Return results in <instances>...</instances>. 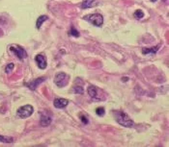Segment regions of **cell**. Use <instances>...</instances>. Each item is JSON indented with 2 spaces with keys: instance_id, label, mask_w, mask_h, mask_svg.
Returning a JSON list of instances; mask_svg holds the SVG:
<instances>
[{
  "instance_id": "6da1fadb",
  "label": "cell",
  "mask_w": 169,
  "mask_h": 147,
  "mask_svg": "<svg viewBox=\"0 0 169 147\" xmlns=\"http://www.w3.org/2000/svg\"><path fill=\"white\" fill-rule=\"evenodd\" d=\"M113 115L115 116V119L116 121L118 122L120 125H122L124 127H127V128H130V127H133V121L130 118L127 113H125L123 112H114Z\"/></svg>"
},
{
  "instance_id": "7a4b0ae2",
  "label": "cell",
  "mask_w": 169,
  "mask_h": 147,
  "mask_svg": "<svg viewBox=\"0 0 169 147\" xmlns=\"http://www.w3.org/2000/svg\"><path fill=\"white\" fill-rule=\"evenodd\" d=\"M84 19H86L87 21H89L92 24H94L95 26L101 27L102 23H104V17L100 14H88V16H84Z\"/></svg>"
},
{
  "instance_id": "3957f363",
  "label": "cell",
  "mask_w": 169,
  "mask_h": 147,
  "mask_svg": "<svg viewBox=\"0 0 169 147\" xmlns=\"http://www.w3.org/2000/svg\"><path fill=\"white\" fill-rule=\"evenodd\" d=\"M33 112H34V109H33L31 105H24L21 106L20 108H18L17 115L20 118H27V117H29L32 115Z\"/></svg>"
},
{
  "instance_id": "277c9868",
  "label": "cell",
  "mask_w": 169,
  "mask_h": 147,
  "mask_svg": "<svg viewBox=\"0 0 169 147\" xmlns=\"http://www.w3.org/2000/svg\"><path fill=\"white\" fill-rule=\"evenodd\" d=\"M69 79L70 77L68 74H66L65 72H59L55 75V78H54V83L56 84L57 87H65L68 85L69 83Z\"/></svg>"
},
{
  "instance_id": "5b68a950",
  "label": "cell",
  "mask_w": 169,
  "mask_h": 147,
  "mask_svg": "<svg viewBox=\"0 0 169 147\" xmlns=\"http://www.w3.org/2000/svg\"><path fill=\"white\" fill-rule=\"evenodd\" d=\"M10 50L16 54L17 57H18V59H20V60H21V59H24V58L27 57V54H26V52H25V50L20 45H17V44L11 45L10 46Z\"/></svg>"
},
{
  "instance_id": "8992f818",
  "label": "cell",
  "mask_w": 169,
  "mask_h": 147,
  "mask_svg": "<svg viewBox=\"0 0 169 147\" xmlns=\"http://www.w3.org/2000/svg\"><path fill=\"white\" fill-rule=\"evenodd\" d=\"M45 80H46V77H40V78H37L36 80H33L29 83H25V86H26L27 87H29V90H35L40 84L43 83Z\"/></svg>"
},
{
  "instance_id": "52a82bcc",
  "label": "cell",
  "mask_w": 169,
  "mask_h": 147,
  "mask_svg": "<svg viewBox=\"0 0 169 147\" xmlns=\"http://www.w3.org/2000/svg\"><path fill=\"white\" fill-rule=\"evenodd\" d=\"M35 62H37L38 67L41 68V69H45L46 67V60L44 55L42 54H38L37 56L35 57Z\"/></svg>"
},
{
  "instance_id": "ba28073f",
  "label": "cell",
  "mask_w": 169,
  "mask_h": 147,
  "mask_svg": "<svg viewBox=\"0 0 169 147\" xmlns=\"http://www.w3.org/2000/svg\"><path fill=\"white\" fill-rule=\"evenodd\" d=\"M54 107L57 109H63L65 107H67L69 104V100L65 98H56L53 102Z\"/></svg>"
},
{
  "instance_id": "9c48e42d",
  "label": "cell",
  "mask_w": 169,
  "mask_h": 147,
  "mask_svg": "<svg viewBox=\"0 0 169 147\" xmlns=\"http://www.w3.org/2000/svg\"><path fill=\"white\" fill-rule=\"evenodd\" d=\"M99 4V0H84L81 4V8L83 9H88L95 7Z\"/></svg>"
},
{
  "instance_id": "30bf717a",
  "label": "cell",
  "mask_w": 169,
  "mask_h": 147,
  "mask_svg": "<svg viewBox=\"0 0 169 147\" xmlns=\"http://www.w3.org/2000/svg\"><path fill=\"white\" fill-rule=\"evenodd\" d=\"M40 123H41L42 126L44 127H46L51 123V117L46 115H42L41 117V120H40Z\"/></svg>"
},
{
  "instance_id": "8fae6325",
  "label": "cell",
  "mask_w": 169,
  "mask_h": 147,
  "mask_svg": "<svg viewBox=\"0 0 169 147\" xmlns=\"http://www.w3.org/2000/svg\"><path fill=\"white\" fill-rule=\"evenodd\" d=\"M47 18H49V17H47L46 16H39V18L37 19V22H36V27H37V29H40V28H41L42 24L45 22V21L47 20Z\"/></svg>"
},
{
  "instance_id": "7c38bea8",
  "label": "cell",
  "mask_w": 169,
  "mask_h": 147,
  "mask_svg": "<svg viewBox=\"0 0 169 147\" xmlns=\"http://www.w3.org/2000/svg\"><path fill=\"white\" fill-rule=\"evenodd\" d=\"M87 93L92 98H95L97 96V89L94 86H89V87H88L87 90Z\"/></svg>"
},
{
  "instance_id": "4fadbf2b",
  "label": "cell",
  "mask_w": 169,
  "mask_h": 147,
  "mask_svg": "<svg viewBox=\"0 0 169 147\" xmlns=\"http://www.w3.org/2000/svg\"><path fill=\"white\" fill-rule=\"evenodd\" d=\"M159 48H160L159 45L156 46V47H152V48H143V49H142V53H143V54H150V53L155 54Z\"/></svg>"
},
{
  "instance_id": "5bb4252c",
  "label": "cell",
  "mask_w": 169,
  "mask_h": 147,
  "mask_svg": "<svg viewBox=\"0 0 169 147\" xmlns=\"http://www.w3.org/2000/svg\"><path fill=\"white\" fill-rule=\"evenodd\" d=\"M0 141L4 143H12L14 141V138L11 137H4V136H0Z\"/></svg>"
},
{
  "instance_id": "9a60e30c",
  "label": "cell",
  "mask_w": 169,
  "mask_h": 147,
  "mask_svg": "<svg viewBox=\"0 0 169 147\" xmlns=\"http://www.w3.org/2000/svg\"><path fill=\"white\" fill-rule=\"evenodd\" d=\"M133 16L136 19H140V18L144 16V13H143V11H141V10H137V11H135Z\"/></svg>"
},
{
  "instance_id": "2e32d148",
  "label": "cell",
  "mask_w": 169,
  "mask_h": 147,
  "mask_svg": "<svg viewBox=\"0 0 169 147\" xmlns=\"http://www.w3.org/2000/svg\"><path fill=\"white\" fill-rule=\"evenodd\" d=\"M96 113L99 115V116H104V113H105V111H104V108H102V107H99L97 108L96 110Z\"/></svg>"
},
{
  "instance_id": "e0dca14e",
  "label": "cell",
  "mask_w": 169,
  "mask_h": 147,
  "mask_svg": "<svg viewBox=\"0 0 169 147\" xmlns=\"http://www.w3.org/2000/svg\"><path fill=\"white\" fill-rule=\"evenodd\" d=\"M73 91H75V93H78V94H83L84 93V90H83L82 87H73Z\"/></svg>"
},
{
  "instance_id": "ac0fdd59",
  "label": "cell",
  "mask_w": 169,
  "mask_h": 147,
  "mask_svg": "<svg viewBox=\"0 0 169 147\" xmlns=\"http://www.w3.org/2000/svg\"><path fill=\"white\" fill-rule=\"evenodd\" d=\"M70 35L75 37V38H78V37H79V32L78 30H75V29L73 28V27H72L71 31H70Z\"/></svg>"
},
{
  "instance_id": "d6986e66",
  "label": "cell",
  "mask_w": 169,
  "mask_h": 147,
  "mask_svg": "<svg viewBox=\"0 0 169 147\" xmlns=\"http://www.w3.org/2000/svg\"><path fill=\"white\" fill-rule=\"evenodd\" d=\"M14 67H15V65L13 64V62H11V64H9V65L6 67V68H5V71H6L7 73H9V72H11V71L13 70Z\"/></svg>"
},
{
  "instance_id": "ffe728a7",
  "label": "cell",
  "mask_w": 169,
  "mask_h": 147,
  "mask_svg": "<svg viewBox=\"0 0 169 147\" xmlns=\"http://www.w3.org/2000/svg\"><path fill=\"white\" fill-rule=\"evenodd\" d=\"M80 119H81V121L83 122V124H87L88 123V119L86 116H84L82 115H80Z\"/></svg>"
},
{
  "instance_id": "44dd1931",
  "label": "cell",
  "mask_w": 169,
  "mask_h": 147,
  "mask_svg": "<svg viewBox=\"0 0 169 147\" xmlns=\"http://www.w3.org/2000/svg\"><path fill=\"white\" fill-rule=\"evenodd\" d=\"M128 80V77H126V78H125V77H123V78H122V81H123V82H127Z\"/></svg>"
},
{
  "instance_id": "7402d4cb",
  "label": "cell",
  "mask_w": 169,
  "mask_h": 147,
  "mask_svg": "<svg viewBox=\"0 0 169 147\" xmlns=\"http://www.w3.org/2000/svg\"><path fill=\"white\" fill-rule=\"evenodd\" d=\"M151 1H152V2H156V1H157V0H151Z\"/></svg>"
}]
</instances>
